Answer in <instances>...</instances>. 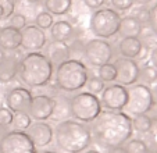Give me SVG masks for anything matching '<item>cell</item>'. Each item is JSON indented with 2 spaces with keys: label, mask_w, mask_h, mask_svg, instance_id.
I'll return each mask as SVG.
<instances>
[{
  "label": "cell",
  "mask_w": 157,
  "mask_h": 153,
  "mask_svg": "<svg viewBox=\"0 0 157 153\" xmlns=\"http://www.w3.org/2000/svg\"><path fill=\"white\" fill-rule=\"evenodd\" d=\"M82 153H101V152H99V150H96V149H86L85 152H82Z\"/></svg>",
  "instance_id": "43"
},
{
  "label": "cell",
  "mask_w": 157,
  "mask_h": 153,
  "mask_svg": "<svg viewBox=\"0 0 157 153\" xmlns=\"http://www.w3.org/2000/svg\"><path fill=\"white\" fill-rule=\"evenodd\" d=\"M28 136L33 142L35 147H44L53 141V128L46 121H35L27 130Z\"/></svg>",
  "instance_id": "15"
},
{
  "label": "cell",
  "mask_w": 157,
  "mask_h": 153,
  "mask_svg": "<svg viewBox=\"0 0 157 153\" xmlns=\"http://www.w3.org/2000/svg\"><path fill=\"white\" fill-rule=\"evenodd\" d=\"M142 24L135 17L132 15H125L124 18L121 17L118 28V33L121 35V38H139L142 35Z\"/></svg>",
  "instance_id": "20"
},
{
  "label": "cell",
  "mask_w": 157,
  "mask_h": 153,
  "mask_svg": "<svg viewBox=\"0 0 157 153\" xmlns=\"http://www.w3.org/2000/svg\"><path fill=\"white\" fill-rule=\"evenodd\" d=\"M6 56V52H4V50H2L0 49V61H2V60H3V57Z\"/></svg>",
  "instance_id": "44"
},
{
  "label": "cell",
  "mask_w": 157,
  "mask_h": 153,
  "mask_svg": "<svg viewBox=\"0 0 157 153\" xmlns=\"http://www.w3.org/2000/svg\"><path fill=\"white\" fill-rule=\"evenodd\" d=\"M151 93H153V99H154V103H157V85L154 86V89L151 91Z\"/></svg>",
  "instance_id": "42"
},
{
  "label": "cell",
  "mask_w": 157,
  "mask_h": 153,
  "mask_svg": "<svg viewBox=\"0 0 157 153\" xmlns=\"http://www.w3.org/2000/svg\"><path fill=\"white\" fill-rule=\"evenodd\" d=\"M150 125H151V117L147 114L135 116V117L132 118V130L138 134L146 135L147 131L150 130Z\"/></svg>",
  "instance_id": "25"
},
{
  "label": "cell",
  "mask_w": 157,
  "mask_h": 153,
  "mask_svg": "<svg viewBox=\"0 0 157 153\" xmlns=\"http://www.w3.org/2000/svg\"><path fill=\"white\" fill-rule=\"evenodd\" d=\"M57 147L68 153H82L93 143L90 127L77 120L60 121L53 130Z\"/></svg>",
  "instance_id": "2"
},
{
  "label": "cell",
  "mask_w": 157,
  "mask_h": 153,
  "mask_svg": "<svg viewBox=\"0 0 157 153\" xmlns=\"http://www.w3.org/2000/svg\"><path fill=\"white\" fill-rule=\"evenodd\" d=\"M54 78L59 89L64 92H77L86 85L89 70L81 60L68 59L56 67Z\"/></svg>",
  "instance_id": "4"
},
{
  "label": "cell",
  "mask_w": 157,
  "mask_h": 153,
  "mask_svg": "<svg viewBox=\"0 0 157 153\" xmlns=\"http://www.w3.org/2000/svg\"><path fill=\"white\" fill-rule=\"evenodd\" d=\"M83 57L88 64L93 65V67H100L103 64L111 61L114 54V50L111 43L104 39H90L85 43L83 46Z\"/></svg>",
  "instance_id": "8"
},
{
  "label": "cell",
  "mask_w": 157,
  "mask_h": 153,
  "mask_svg": "<svg viewBox=\"0 0 157 153\" xmlns=\"http://www.w3.org/2000/svg\"><path fill=\"white\" fill-rule=\"evenodd\" d=\"M21 47V31L15 28L3 27L0 29V49L4 52H15Z\"/></svg>",
  "instance_id": "18"
},
{
  "label": "cell",
  "mask_w": 157,
  "mask_h": 153,
  "mask_svg": "<svg viewBox=\"0 0 157 153\" xmlns=\"http://www.w3.org/2000/svg\"><path fill=\"white\" fill-rule=\"evenodd\" d=\"M150 63L157 70V45L154 47H151V50H150Z\"/></svg>",
  "instance_id": "39"
},
{
  "label": "cell",
  "mask_w": 157,
  "mask_h": 153,
  "mask_svg": "<svg viewBox=\"0 0 157 153\" xmlns=\"http://www.w3.org/2000/svg\"><path fill=\"white\" fill-rule=\"evenodd\" d=\"M128 102V89L127 86L113 84L103 89L100 103L106 110L110 112H121L124 110Z\"/></svg>",
  "instance_id": "10"
},
{
  "label": "cell",
  "mask_w": 157,
  "mask_h": 153,
  "mask_svg": "<svg viewBox=\"0 0 157 153\" xmlns=\"http://www.w3.org/2000/svg\"><path fill=\"white\" fill-rule=\"evenodd\" d=\"M31 100H32V93L29 89L24 88V86L13 88L6 95L7 109L11 110L13 113H27L29 109Z\"/></svg>",
  "instance_id": "14"
},
{
  "label": "cell",
  "mask_w": 157,
  "mask_h": 153,
  "mask_svg": "<svg viewBox=\"0 0 157 153\" xmlns=\"http://www.w3.org/2000/svg\"><path fill=\"white\" fill-rule=\"evenodd\" d=\"M46 43H48V39H46L44 31L38 28L35 24L27 25L24 29H21V47L28 53L39 52L46 46Z\"/></svg>",
  "instance_id": "13"
},
{
  "label": "cell",
  "mask_w": 157,
  "mask_h": 153,
  "mask_svg": "<svg viewBox=\"0 0 157 153\" xmlns=\"http://www.w3.org/2000/svg\"><path fill=\"white\" fill-rule=\"evenodd\" d=\"M143 45L140 38H121L118 43V52L125 59H138L142 54Z\"/></svg>",
  "instance_id": "19"
},
{
  "label": "cell",
  "mask_w": 157,
  "mask_h": 153,
  "mask_svg": "<svg viewBox=\"0 0 157 153\" xmlns=\"http://www.w3.org/2000/svg\"><path fill=\"white\" fill-rule=\"evenodd\" d=\"M28 2H29V3H39L40 0H28Z\"/></svg>",
  "instance_id": "45"
},
{
  "label": "cell",
  "mask_w": 157,
  "mask_h": 153,
  "mask_svg": "<svg viewBox=\"0 0 157 153\" xmlns=\"http://www.w3.org/2000/svg\"><path fill=\"white\" fill-rule=\"evenodd\" d=\"M10 20V27L15 28V29H24L27 27V17L24 14H18V13H14L11 17L9 18Z\"/></svg>",
  "instance_id": "34"
},
{
  "label": "cell",
  "mask_w": 157,
  "mask_h": 153,
  "mask_svg": "<svg viewBox=\"0 0 157 153\" xmlns=\"http://www.w3.org/2000/svg\"><path fill=\"white\" fill-rule=\"evenodd\" d=\"M146 145L150 153H157V117H151L150 130L146 134Z\"/></svg>",
  "instance_id": "28"
},
{
  "label": "cell",
  "mask_w": 157,
  "mask_h": 153,
  "mask_svg": "<svg viewBox=\"0 0 157 153\" xmlns=\"http://www.w3.org/2000/svg\"><path fill=\"white\" fill-rule=\"evenodd\" d=\"M56 100V106H54V112L52 118L56 121H64L65 118H68L71 116V110H70V100L64 99L60 95Z\"/></svg>",
  "instance_id": "23"
},
{
  "label": "cell",
  "mask_w": 157,
  "mask_h": 153,
  "mask_svg": "<svg viewBox=\"0 0 157 153\" xmlns=\"http://www.w3.org/2000/svg\"><path fill=\"white\" fill-rule=\"evenodd\" d=\"M107 153H128V152L125 150L124 146H117V147H113V149H109Z\"/></svg>",
  "instance_id": "40"
},
{
  "label": "cell",
  "mask_w": 157,
  "mask_h": 153,
  "mask_svg": "<svg viewBox=\"0 0 157 153\" xmlns=\"http://www.w3.org/2000/svg\"><path fill=\"white\" fill-rule=\"evenodd\" d=\"M54 74V65L39 52L22 54L18 67V78L29 88H42L50 82Z\"/></svg>",
  "instance_id": "3"
},
{
  "label": "cell",
  "mask_w": 157,
  "mask_h": 153,
  "mask_svg": "<svg viewBox=\"0 0 157 153\" xmlns=\"http://www.w3.org/2000/svg\"><path fill=\"white\" fill-rule=\"evenodd\" d=\"M32 124V118L29 117L28 113H14V117H13V128L14 131H27L29 128V125Z\"/></svg>",
  "instance_id": "26"
},
{
  "label": "cell",
  "mask_w": 157,
  "mask_h": 153,
  "mask_svg": "<svg viewBox=\"0 0 157 153\" xmlns=\"http://www.w3.org/2000/svg\"><path fill=\"white\" fill-rule=\"evenodd\" d=\"M74 35V27L68 21H64V20H60L57 22H54L50 28V36L53 41L57 42H65L70 41Z\"/></svg>",
  "instance_id": "21"
},
{
  "label": "cell",
  "mask_w": 157,
  "mask_h": 153,
  "mask_svg": "<svg viewBox=\"0 0 157 153\" xmlns=\"http://www.w3.org/2000/svg\"><path fill=\"white\" fill-rule=\"evenodd\" d=\"M15 10L14 0H0V21L9 20Z\"/></svg>",
  "instance_id": "32"
},
{
  "label": "cell",
  "mask_w": 157,
  "mask_h": 153,
  "mask_svg": "<svg viewBox=\"0 0 157 153\" xmlns=\"http://www.w3.org/2000/svg\"><path fill=\"white\" fill-rule=\"evenodd\" d=\"M104 2H106V0H83L85 6L88 7V9H90V10L101 9V6L104 4Z\"/></svg>",
  "instance_id": "38"
},
{
  "label": "cell",
  "mask_w": 157,
  "mask_h": 153,
  "mask_svg": "<svg viewBox=\"0 0 157 153\" xmlns=\"http://www.w3.org/2000/svg\"><path fill=\"white\" fill-rule=\"evenodd\" d=\"M151 2H153V0H133V3L139 4V6H146V4L151 3Z\"/></svg>",
  "instance_id": "41"
},
{
  "label": "cell",
  "mask_w": 157,
  "mask_h": 153,
  "mask_svg": "<svg viewBox=\"0 0 157 153\" xmlns=\"http://www.w3.org/2000/svg\"><path fill=\"white\" fill-rule=\"evenodd\" d=\"M98 76L104 84L114 82V81L117 80V71H116V67H114L113 63H107V64L100 65L99 71H98Z\"/></svg>",
  "instance_id": "27"
},
{
  "label": "cell",
  "mask_w": 157,
  "mask_h": 153,
  "mask_svg": "<svg viewBox=\"0 0 157 153\" xmlns=\"http://www.w3.org/2000/svg\"><path fill=\"white\" fill-rule=\"evenodd\" d=\"M120 21H121V15L118 14V11L110 7H104L96 10L92 14L89 21V28L96 38L109 39L118 33Z\"/></svg>",
  "instance_id": "6"
},
{
  "label": "cell",
  "mask_w": 157,
  "mask_h": 153,
  "mask_svg": "<svg viewBox=\"0 0 157 153\" xmlns=\"http://www.w3.org/2000/svg\"><path fill=\"white\" fill-rule=\"evenodd\" d=\"M92 141L101 149H113L122 146L133 134L132 118L124 112L101 110L90 123Z\"/></svg>",
  "instance_id": "1"
},
{
  "label": "cell",
  "mask_w": 157,
  "mask_h": 153,
  "mask_svg": "<svg viewBox=\"0 0 157 153\" xmlns=\"http://www.w3.org/2000/svg\"><path fill=\"white\" fill-rule=\"evenodd\" d=\"M149 28L157 38V3L150 9V20H149Z\"/></svg>",
  "instance_id": "37"
},
{
  "label": "cell",
  "mask_w": 157,
  "mask_h": 153,
  "mask_svg": "<svg viewBox=\"0 0 157 153\" xmlns=\"http://www.w3.org/2000/svg\"><path fill=\"white\" fill-rule=\"evenodd\" d=\"M44 7L52 15H65L71 10L72 0H44Z\"/></svg>",
  "instance_id": "22"
},
{
  "label": "cell",
  "mask_w": 157,
  "mask_h": 153,
  "mask_svg": "<svg viewBox=\"0 0 157 153\" xmlns=\"http://www.w3.org/2000/svg\"><path fill=\"white\" fill-rule=\"evenodd\" d=\"M117 71V84L120 85H133L138 82L139 78V64L133 59H125V57H118L116 63H113Z\"/></svg>",
  "instance_id": "11"
},
{
  "label": "cell",
  "mask_w": 157,
  "mask_h": 153,
  "mask_svg": "<svg viewBox=\"0 0 157 153\" xmlns=\"http://www.w3.org/2000/svg\"><path fill=\"white\" fill-rule=\"evenodd\" d=\"M110 3L116 11H128L132 9L133 0H110Z\"/></svg>",
  "instance_id": "36"
},
{
  "label": "cell",
  "mask_w": 157,
  "mask_h": 153,
  "mask_svg": "<svg viewBox=\"0 0 157 153\" xmlns=\"http://www.w3.org/2000/svg\"><path fill=\"white\" fill-rule=\"evenodd\" d=\"M128 89V102L125 104L124 113L128 116L147 114L154 106V99L151 89L143 84H133Z\"/></svg>",
  "instance_id": "7"
},
{
  "label": "cell",
  "mask_w": 157,
  "mask_h": 153,
  "mask_svg": "<svg viewBox=\"0 0 157 153\" xmlns=\"http://www.w3.org/2000/svg\"><path fill=\"white\" fill-rule=\"evenodd\" d=\"M44 56L50 60L53 65H59L63 61L71 59V52H70V45L65 42H57L52 41L46 43V50H44Z\"/></svg>",
  "instance_id": "17"
},
{
  "label": "cell",
  "mask_w": 157,
  "mask_h": 153,
  "mask_svg": "<svg viewBox=\"0 0 157 153\" xmlns=\"http://www.w3.org/2000/svg\"><path fill=\"white\" fill-rule=\"evenodd\" d=\"M56 106V100L48 95H36L32 96L28 114L35 121H46L48 118H52Z\"/></svg>",
  "instance_id": "12"
},
{
  "label": "cell",
  "mask_w": 157,
  "mask_h": 153,
  "mask_svg": "<svg viewBox=\"0 0 157 153\" xmlns=\"http://www.w3.org/2000/svg\"><path fill=\"white\" fill-rule=\"evenodd\" d=\"M86 88H88V92L89 93H93V95H99L103 92V89L106 88V85H104V82L99 78V76H89L88 81H86Z\"/></svg>",
  "instance_id": "31"
},
{
  "label": "cell",
  "mask_w": 157,
  "mask_h": 153,
  "mask_svg": "<svg viewBox=\"0 0 157 153\" xmlns=\"http://www.w3.org/2000/svg\"><path fill=\"white\" fill-rule=\"evenodd\" d=\"M21 57H22V54L18 50L6 53L3 60L0 61V82L2 84L10 82L17 76Z\"/></svg>",
  "instance_id": "16"
},
{
  "label": "cell",
  "mask_w": 157,
  "mask_h": 153,
  "mask_svg": "<svg viewBox=\"0 0 157 153\" xmlns=\"http://www.w3.org/2000/svg\"><path fill=\"white\" fill-rule=\"evenodd\" d=\"M71 117L83 124L92 123L101 113V103L96 95L89 92H79L70 100Z\"/></svg>",
  "instance_id": "5"
},
{
  "label": "cell",
  "mask_w": 157,
  "mask_h": 153,
  "mask_svg": "<svg viewBox=\"0 0 157 153\" xmlns=\"http://www.w3.org/2000/svg\"><path fill=\"white\" fill-rule=\"evenodd\" d=\"M0 153H38L25 131H9L0 136Z\"/></svg>",
  "instance_id": "9"
},
{
  "label": "cell",
  "mask_w": 157,
  "mask_h": 153,
  "mask_svg": "<svg viewBox=\"0 0 157 153\" xmlns=\"http://www.w3.org/2000/svg\"><path fill=\"white\" fill-rule=\"evenodd\" d=\"M124 147L128 153H150L146 142L142 141V139H139V138L128 139V141L125 142Z\"/></svg>",
  "instance_id": "29"
},
{
  "label": "cell",
  "mask_w": 157,
  "mask_h": 153,
  "mask_svg": "<svg viewBox=\"0 0 157 153\" xmlns=\"http://www.w3.org/2000/svg\"><path fill=\"white\" fill-rule=\"evenodd\" d=\"M131 15L136 18V20L142 24V27L143 25H149V20H150V10L146 9L145 6H140V7H138V9H135Z\"/></svg>",
  "instance_id": "33"
},
{
  "label": "cell",
  "mask_w": 157,
  "mask_h": 153,
  "mask_svg": "<svg viewBox=\"0 0 157 153\" xmlns=\"http://www.w3.org/2000/svg\"><path fill=\"white\" fill-rule=\"evenodd\" d=\"M13 117H14V113L11 110H9L7 107H0V127L2 128L11 125Z\"/></svg>",
  "instance_id": "35"
},
{
  "label": "cell",
  "mask_w": 157,
  "mask_h": 153,
  "mask_svg": "<svg viewBox=\"0 0 157 153\" xmlns=\"http://www.w3.org/2000/svg\"><path fill=\"white\" fill-rule=\"evenodd\" d=\"M138 81H140V84L149 86L157 82V70L151 64H145L139 70V78Z\"/></svg>",
  "instance_id": "24"
},
{
  "label": "cell",
  "mask_w": 157,
  "mask_h": 153,
  "mask_svg": "<svg viewBox=\"0 0 157 153\" xmlns=\"http://www.w3.org/2000/svg\"><path fill=\"white\" fill-rule=\"evenodd\" d=\"M39 153H57V152H52V150H46V152H39Z\"/></svg>",
  "instance_id": "46"
},
{
  "label": "cell",
  "mask_w": 157,
  "mask_h": 153,
  "mask_svg": "<svg viewBox=\"0 0 157 153\" xmlns=\"http://www.w3.org/2000/svg\"><path fill=\"white\" fill-rule=\"evenodd\" d=\"M53 24H54L53 15H52L50 13H48L46 10H44V11H42V13H39V14L35 17V25L38 28H40L42 31L50 29Z\"/></svg>",
  "instance_id": "30"
}]
</instances>
